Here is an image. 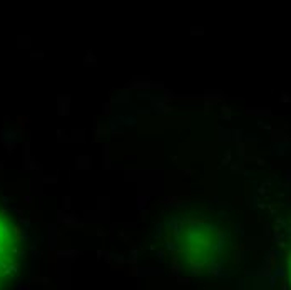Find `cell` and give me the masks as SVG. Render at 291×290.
Listing matches in <instances>:
<instances>
[{"mask_svg": "<svg viewBox=\"0 0 291 290\" xmlns=\"http://www.w3.org/2000/svg\"><path fill=\"white\" fill-rule=\"evenodd\" d=\"M18 258V243L14 226L0 213V282L14 272Z\"/></svg>", "mask_w": 291, "mask_h": 290, "instance_id": "6da1fadb", "label": "cell"}]
</instances>
